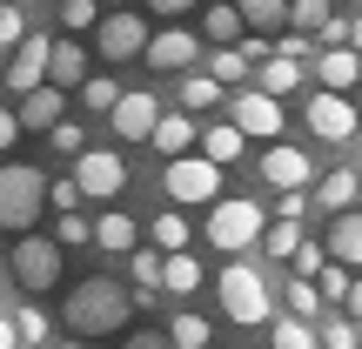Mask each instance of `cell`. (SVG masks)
I'll return each mask as SVG.
<instances>
[{
    "instance_id": "obj_23",
    "label": "cell",
    "mask_w": 362,
    "mask_h": 349,
    "mask_svg": "<svg viewBox=\"0 0 362 349\" xmlns=\"http://www.w3.org/2000/svg\"><path fill=\"white\" fill-rule=\"evenodd\" d=\"M181 115H208V108H221V81L208 74V67H194V74H181Z\"/></svg>"
},
{
    "instance_id": "obj_34",
    "label": "cell",
    "mask_w": 362,
    "mask_h": 349,
    "mask_svg": "<svg viewBox=\"0 0 362 349\" xmlns=\"http://www.w3.org/2000/svg\"><path fill=\"white\" fill-rule=\"evenodd\" d=\"M208 74H215L221 88H228V81H248V74H255V61H248L242 47H215V61H208Z\"/></svg>"
},
{
    "instance_id": "obj_43",
    "label": "cell",
    "mask_w": 362,
    "mask_h": 349,
    "mask_svg": "<svg viewBox=\"0 0 362 349\" xmlns=\"http://www.w3.org/2000/svg\"><path fill=\"white\" fill-rule=\"evenodd\" d=\"M315 289H322V302H349V289H356V282H349V269H342V262H329Z\"/></svg>"
},
{
    "instance_id": "obj_48",
    "label": "cell",
    "mask_w": 362,
    "mask_h": 349,
    "mask_svg": "<svg viewBox=\"0 0 362 349\" xmlns=\"http://www.w3.org/2000/svg\"><path fill=\"white\" fill-rule=\"evenodd\" d=\"M202 0H148V13H161V21H181V13H194Z\"/></svg>"
},
{
    "instance_id": "obj_21",
    "label": "cell",
    "mask_w": 362,
    "mask_h": 349,
    "mask_svg": "<svg viewBox=\"0 0 362 349\" xmlns=\"http://www.w3.org/2000/svg\"><path fill=\"white\" fill-rule=\"evenodd\" d=\"M329 262H342V269H362V208L336 215V229H329Z\"/></svg>"
},
{
    "instance_id": "obj_14",
    "label": "cell",
    "mask_w": 362,
    "mask_h": 349,
    "mask_svg": "<svg viewBox=\"0 0 362 349\" xmlns=\"http://www.w3.org/2000/svg\"><path fill=\"white\" fill-rule=\"evenodd\" d=\"M262 175H269V181H275V188H282V195H302V188H309V181H315L309 155H302V148H288V142H275L269 155H262Z\"/></svg>"
},
{
    "instance_id": "obj_17",
    "label": "cell",
    "mask_w": 362,
    "mask_h": 349,
    "mask_svg": "<svg viewBox=\"0 0 362 349\" xmlns=\"http://www.w3.org/2000/svg\"><path fill=\"white\" fill-rule=\"evenodd\" d=\"M155 148L168 161H188V155H202V128H194L188 115H161V128H155Z\"/></svg>"
},
{
    "instance_id": "obj_19",
    "label": "cell",
    "mask_w": 362,
    "mask_h": 349,
    "mask_svg": "<svg viewBox=\"0 0 362 349\" xmlns=\"http://www.w3.org/2000/svg\"><path fill=\"white\" fill-rule=\"evenodd\" d=\"M88 54H81V40H54V74H47V88H61V94H74V88H88Z\"/></svg>"
},
{
    "instance_id": "obj_47",
    "label": "cell",
    "mask_w": 362,
    "mask_h": 349,
    "mask_svg": "<svg viewBox=\"0 0 362 349\" xmlns=\"http://www.w3.org/2000/svg\"><path fill=\"white\" fill-rule=\"evenodd\" d=\"M302 54H309V34H282L275 40V61H302Z\"/></svg>"
},
{
    "instance_id": "obj_40",
    "label": "cell",
    "mask_w": 362,
    "mask_h": 349,
    "mask_svg": "<svg viewBox=\"0 0 362 349\" xmlns=\"http://www.w3.org/2000/svg\"><path fill=\"white\" fill-rule=\"evenodd\" d=\"M81 142H88V135H81V121H61V128L47 135V148H54V155H67V161H81V155H88Z\"/></svg>"
},
{
    "instance_id": "obj_11",
    "label": "cell",
    "mask_w": 362,
    "mask_h": 349,
    "mask_svg": "<svg viewBox=\"0 0 362 349\" xmlns=\"http://www.w3.org/2000/svg\"><path fill=\"white\" fill-rule=\"evenodd\" d=\"M228 121L248 135V142H275V135H282V101L262 94V88H242V94L228 101Z\"/></svg>"
},
{
    "instance_id": "obj_4",
    "label": "cell",
    "mask_w": 362,
    "mask_h": 349,
    "mask_svg": "<svg viewBox=\"0 0 362 349\" xmlns=\"http://www.w3.org/2000/svg\"><path fill=\"white\" fill-rule=\"evenodd\" d=\"M215 296H221V316H228V323H242V329L275 323L269 282H262V269H255V262H228V269L215 275Z\"/></svg>"
},
{
    "instance_id": "obj_28",
    "label": "cell",
    "mask_w": 362,
    "mask_h": 349,
    "mask_svg": "<svg viewBox=\"0 0 362 349\" xmlns=\"http://www.w3.org/2000/svg\"><path fill=\"white\" fill-rule=\"evenodd\" d=\"M235 7H242V21H248V27L275 34V27H288V7H296V0H235Z\"/></svg>"
},
{
    "instance_id": "obj_12",
    "label": "cell",
    "mask_w": 362,
    "mask_h": 349,
    "mask_svg": "<svg viewBox=\"0 0 362 349\" xmlns=\"http://www.w3.org/2000/svg\"><path fill=\"white\" fill-rule=\"evenodd\" d=\"M107 121H115V135H121V142H155L161 108H155V94H148V88H128V94H121V108H115Z\"/></svg>"
},
{
    "instance_id": "obj_30",
    "label": "cell",
    "mask_w": 362,
    "mask_h": 349,
    "mask_svg": "<svg viewBox=\"0 0 362 349\" xmlns=\"http://www.w3.org/2000/svg\"><path fill=\"white\" fill-rule=\"evenodd\" d=\"M168 336H175V349H208V336H215V329H208V316L181 309L175 323H168Z\"/></svg>"
},
{
    "instance_id": "obj_24",
    "label": "cell",
    "mask_w": 362,
    "mask_h": 349,
    "mask_svg": "<svg viewBox=\"0 0 362 349\" xmlns=\"http://www.w3.org/2000/svg\"><path fill=\"white\" fill-rule=\"evenodd\" d=\"M202 155L215 161V168L242 161V128H235V121H215V128H202Z\"/></svg>"
},
{
    "instance_id": "obj_52",
    "label": "cell",
    "mask_w": 362,
    "mask_h": 349,
    "mask_svg": "<svg viewBox=\"0 0 362 349\" xmlns=\"http://www.w3.org/2000/svg\"><path fill=\"white\" fill-rule=\"evenodd\" d=\"M0 349H21V323H13L7 309H0Z\"/></svg>"
},
{
    "instance_id": "obj_15",
    "label": "cell",
    "mask_w": 362,
    "mask_h": 349,
    "mask_svg": "<svg viewBox=\"0 0 362 349\" xmlns=\"http://www.w3.org/2000/svg\"><path fill=\"white\" fill-rule=\"evenodd\" d=\"M13 115H21V128H27V135H54V128L67 121V94H61V88H40V94H27Z\"/></svg>"
},
{
    "instance_id": "obj_35",
    "label": "cell",
    "mask_w": 362,
    "mask_h": 349,
    "mask_svg": "<svg viewBox=\"0 0 362 349\" xmlns=\"http://www.w3.org/2000/svg\"><path fill=\"white\" fill-rule=\"evenodd\" d=\"M13 323H21V349H40V343L54 336V323L34 309V302H21V309H13Z\"/></svg>"
},
{
    "instance_id": "obj_45",
    "label": "cell",
    "mask_w": 362,
    "mask_h": 349,
    "mask_svg": "<svg viewBox=\"0 0 362 349\" xmlns=\"http://www.w3.org/2000/svg\"><path fill=\"white\" fill-rule=\"evenodd\" d=\"M27 40V13L21 7H0V47H21Z\"/></svg>"
},
{
    "instance_id": "obj_44",
    "label": "cell",
    "mask_w": 362,
    "mask_h": 349,
    "mask_svg": "<svg viewBox=\"0 0 362 349\" xmlns=\"http://www.w3.org/2000/svg\"><path fill=\"white\" fill-rule=\"evenodd\" d=\"M322 349H362V336H356V323H349V316H336V323L322 329Z\"/></svg>"
},
{
    "instance_id": "obj_22",
    "label": "cell",
    "mask_w": 362,
    "mask_h": 349,
    "mask_svg": "<svg viewBox=\"0 0 362 349\" xmlns=\"http://www.w3.org/2000/svg\"><path fill=\"white\" fill-rule=\"evenodd\" d=\"M315 202H329L336 215L362 208V175H356V168H336V175H322V181H315Z\"/></svg>"
},
{
    "instance_id": "obj_56",
    "label": "cell",
    "mask_w": 362,
    "mask_h": 349,
    "mask_svg": "<svg viewBox=\"0 0 362 349\" xmlns=\"http://www.w3.org/2000/svg\"><path fill=\"white\" fill-rule=\"evenodd\" d=\"M61 349H88V343H81V336H67V343H61Z\"/></svg>"
},
{
    "instance_id": "obj_54",
    "label": "cell",
    "mask_w": 362,
    "mask_h": 349,
    "mask_svg": "<svg viewBox=\"0 0 362 349\" xmlns=\"http://www.w3.org/2000/svg\"><path fill=\"white\" fill-rule=\"evenodd\" d=\"M349 47L362 54V13H349Z\"/></svg>"
},
{
    "instance_id": "obj_32",
    "label": "cell",
    "mask_w": 362,
    "mask_h": 349,
    "mask_svg": "<svg viewBox=\"0 0 362 349\" xmlns=\"http://www.w3.org/2000/svg\"><path fill=\"white\" fill-rule=\"evenodd\" d=\"M121 94H128V88H121V81L94 74L88 88H81V108H94V115H115V108H121Z\"/></svg>"
},
{
    "instance_id": "obj_20",
    "label": "cell",
    "mask_w": 362,
    "mask_h": 349,
    "mask_svg": "<svg viewBox=\"0 0 362 349\" xmlns=\"http://www.w3.org/2000/svg\"><path fill=\"white\" fill-rule=\"evenodd\" d=\"M242 27H248V21H242L235 0H215V7L202 13V40H215V47H242V40H248Z\"/></svg>"
},
{
    "instance_id": "obj_53",
    "label": "cell",
    "mask_w": 362,
    "mask_h": 349,
    "mask_svg": "<svg viewBox=\"0 0 362 349\" xmlns=\"http://www.w3.org/2000/svg\"><path fill=\"white\" fill-rule=\"evenodd\" d=\"M342 316H349V323H362V282L349 289V302H342Z\"/></svg>"
},
{
    "instance_id": "obj_41",
    "label": "cell",
    "mask_w": 362,
    "mask_h": 349,
    "mask_svg": "<svg viewBox=\"0 0 362 349\" xmlns=\"http://www.w3.org/2000/svg\"><path fill=\"white\" fill-rule=\"evenodd\" d=\"M322 269H329V242H302L296 275H302V282H322Z\"/></svg>"
},
{
    "instance_id": "obj_7",
    "label": "cell",
    "mask_w": 362,
    "mask_h": 349,
    "mask_svg": "<svg viewBox=\"0 0 362 349\" xmlns=\"http://www.w3.org/2000/svg\"><path fill=\"white\" fill-rule=\"evenodd\" d=\"M302 121H309L315 142H336V148L349 142V135H362V108L349 101V94H329V88H315V94H309Z\"/></svg>"
},
{
    "instance_id": "obj_31",
    "label": "cell",
    "mask_w": 362,
    "mask_h": 349,
    "mask_svg": "<svg viewBox=\"0 0 362 349\" xmlns=\"http://www.w3.org/2000/svg\"><path fill=\"white\" fill-rule=\"evenodd\" d=\"M329 21H336L329 0H296V7H288V27H296V34H322Z\"/></svg>"
},
{
    "instance_id": "obj_57",
    "label": "cell",
    "mask_w": 362,
    "mask_h": 349,
    "mask_svg": "<svg viewBox=\"0 0 362 349\" xmlns=\"http://www.w3.org/2000/svg\"><path fill=\"white\" fill-rule=\"evenodd\" d=\"M0 7H21V0H0Z\"/></svg>"
},
{
    "instance_id": "obj_38",
    "label": "cell",
    "mask_w": 362,
    "mask_h": 349,
    "mask_svg": "<svg viewBox=\"0 0 362 349\" xmlns=\"http://www.w3.org/2000/svg\"><path fill=\"white\" fill-rule=\"evenodd\" d=\"M168 289L175 296H194V289H202V262L194 256H168Z\"/></svg>"
},
{
    "instance_id": "obj_1",
    "label": "cell",
    "mask_w": 362,
    "mask_h": 349,
    "mask_svg": "<svg viewBox=\"0 0 362 349\" xmlns=\"http://www.w3.org/2000/svg\"><path fill=\"white\" fill-rule=\"evenodd\" d=\"M61 323L74 329L81 343L88 336H115V329L134 323V289L115 282V275H81V282L67 289V302H61Z\"/></svg>"
},
{
    "instance_id": "obj_33",
    "label": "cell",
    "mask_w": 362,
    "mask_h": 349,
    "mask_svg": "<svg viewBox=\"0 0 362 349\" xmlns=\"http://www.w3.org/2000/svg\"><path fill=\"white\" fill-rule=\"evenodd\" d=\"M262 248H269V256H282V262H296V256H302V222H269Z\"/></svg>"
},
{
    "instance_id": "obj_16",
    "label": "cell",
    "mask_w": 362,
    "mask_h": 349,
    "mask_svg": "<svg viewBox=\"0 0 362 349\" xmlns=\"http://www.w3.org/2000/svg\"><path fill=\"white\" fill-rule=\"evenodd\" d=\"M94 248H107V256H134V248H141V229H134L128 208H107V215L94 222Z\"/></svg>"
},
{
    "instance_id": "obj_27",
    "label": "cell",
    "mask_w": 362,
    "mask_h": 349,
    "mask_svg": "<svg viewBox=\"0 0 362 349\" xmlns=\"http://www.w3.org/2000/svg\"><path fill=\"white\" fill-rule=\"evenodd\" d=\"M255 88L275 94V101H282V94H296V88H302V61H269V67H255Z\"/></svg>"
},
{
    "instance_id": "obj_50",
    "label": "cell",
    "mask_w": 362,
    "mask_h": 349,
    "mask_svg": "<svg viewBox=\"0 0 362 349\" xmlns=\"http://www.w3.org/2000/svg\"><path fill=\"white\" fill-rule=\"evenodd\" d=\"M302 208H309V195H282V202H275V215H282V222H302Z\"/></svg>"
},
{
    "instance_id": "obj_6",
    "label": "cell",
    "mask_w": 362,
    "mask_h": 349,
    "mask_svg": "<svg viewBox=\"0 0 362 349\" xmlns=\"http://www.w3.org/2000/svg\"><path fill=\"white\" fill-rule=\"evenodd\" d=\"M7 262H13V282L34 289V296L61 282V242H54V235H21V242L7 248Z\"/></svg>"
},
{
    "instance_id": "obj_2",
    "label": "cell",
    "mask_w": 362,
    "mask_h": 349,
    "mask_svg": "<svg viewBox=\"0 0 362 349\" xmlns=\"http://www.w3.org/2000/svg\"><path fill=\"white\" fill-rule=\"evenodd\" d=\"M47 188L54 181L40 168H27V161H0V229L21 242V235H34L40 208H47Z\"/></svg>"
},
{
    "instance_id": "obj_51",
    "label": "cell",
    "mask_w": 362,
    "mask_h": 349,
    "mask_svg": "<svg viewBox=\"0 0 362 349\" xmlns=\"http://www.w3.org/2000/svg\"><path fill=\"white\" fill-rule=\"evenodd\" d=\"M322 40H329V47H349V21H342V13H336V21L322 27Z\"/></svg>"
},
{
    "instance_id": "obj_49",
    "label": "cell",
    "mask_w": 362,
    "mask_h": 349,
    "mask_svg": "<svg viewBox=\"0 0 362 349\" xmlns=\"http://www.w3.org/2000/svg\"><path fill=\"white\" fill-rule=\"evenodd\" d=\"M13 142H21V115H13V108H0V155H7Z\"/></svg>"
},
{
    "instance_id": "obj_29",
    "label": "cell",
    "mask_w": 362,
    "mask_h": 349,
    "mask_svg": "<svg viewBox=\"0 0 362 349\" xmlns=\"http://www.w3.org/2000/svg\"><path fill=\"white\" fill-rule=\"evenodd\" d=\"M148 235H155V248H161V256H188V215H181V208H168V215H161Z\"/></svg>"
},
{
    "instance_id": "obj_3",
    "label": "cell",
    "mask_w": 362,
    "mask_h": 349,
    "mask_svg": "<svg viewBox=\"0 0 362 349\" xmlns=\"http://www.w3.org/2000/svg\"><path fill=\"white\" fill-rule=\"evenodd\" d=\"M262 235H269V215H262L248 195H221V202L208 208V242L228 262H242V248H262Z\"/></svg>"
},
{
    "instance_id": "obj_42",
    "label": "cell",
    "mask_w": 362,
    "mask_h": 349,
    "mask_svg": "<svg viewBox=\"0 0 362 349\" xmlns=\"http://www.w3.org/2000/svg\"><path fill=\"white\" fill-rule=\"evenodd\" d=\"M315 309H322V289L296 275V282H288V316H315Z\"/></svg>"
},
{
    "instance_id": "obj_36",
    "label": "cell",
    "mask_w": 362,
    "mask_h": 349,
    "mask_svg": "<svg viewBox=\"0 0 362 349\" xmlns=\"http://www.w3.org/2000/svg\"><path fill=\"white\" fill-rule=\"evenodd\" d=\"M101 0H61V27H74V34H88V27H101Z\"/></svg>"
},
{
    "instance_id": "obj_25",
    "label": "cell",
    "mask_w": 362,
    "mask_h": 349,
    "mask_svg": "<svg viewBox=\"0 0 362 349\" xmlns=\"http://www.w3.org/2000/svg\"><path fill=\"white\" fill-rule=\"evenodd\" d=\"M269 343L275 349H322V329H309L302 316H275V323H269Z\"/></svg>"
},
{
    "instance_id": "obj_55",
    "label": "cell",
    "mask_w": 362,
    "mask_h": 349,
    "mask_svg": "<svg viewBox=\"0 0 362 349\" xmlns=\"http://www.w3.org/2000/svg\"><path fill=\"white\" fill-rule=\"evenodd\" d=\"M101 7H107V13H121V7H128V0H101Z\"/></svg>"
},
{
    "instance_id": "obj_5",
    "label": "cell",
    "mask_w": 362,
    "mask_h": 349,
    "mask_svg": "<svg viewBox=\"0 0 362 349\" xmlns=\"http://www.w3.org/2000/svg\"><path fill=\"white\" fill-rule=\"evenodd\" d=\"M161 188H168L175 208H215V202H221V168H215L208 155L168 161V168H161Z\"/></svg>"
},
{
    "instance_id": "obj_10",
    "label": "cell",
    "mask_w": 362,
    "mask_h": 349,
    "mask_svg": "<svg viewBox=\"0 0 362 349\" xmlns=\"http://www.w3.org/2000/svg\"><path fill=\"white\" fill-rule=\"evenodd\" d=\"M74 181L88 202H115L121 188H128V161L115 155V148H88V155L74 161Z\"/></svg>"
},
{
    "instance_id": "obj_39",
    "label": "cell",
    "mask_w": 362,
    "mask_h": 349,
    "mask_svg": "<svg viewBox=\"0 0 362 349\" xmlns=\"http://www.w3.org/2000/svg\"><path fill=\"white\" fill-rule=\"evenodd\" d=\"M81 202H88V195H81L74 175H61V181L47 188V208H54V215H81Z\"/></svg>"
},
{
    "instance_id": "obj_8",
    "label": "cell",
    "mask_w": 362,
    "mask_h": 349,
    "mask_svg": "<svg viewBox=\"0 0 362 349\" xmlns=\"http://www.w3.org/2000/svg\"><path fill=\"white\" fill-rule=\"evenodd\" d=\"M148 40H155V27H148L134 7H121V13H107V21H101L94 54H101V61H134V54H141V61H148Z\"/></svg>"
},
{
    "instance_id": "obj_58",
    "label": "cell",
    "mask_w": 362,
    "mask_h": 349,
    "mask_svg": "<svg viewBox=\"0 0 362 349\" xmlns=\"http://www.w3.org/2000/svg\"><path fill=\"white\" fill-rule=\"evenodd\" d=\"M0 302H7V282H0Z\"/></svg>"
},
{
    "instance_id": "obj_9",
    "label": "cell",
    "mask_w": 362,
    "mask_h": 349,
    "mask_svg": "<svg viewBox=\"0 0 362 349\" xmlns=\"http://www.w3.org/2000/svg\"><path fill=\"white\" fill-rule=\"evenodd\" d=\"M47 74H54V34H27L21 47H13V61H7V88L27 101V94L47 88Z\"/></svg>"
},
{
    "instance_id": "obj_18",
    "label": "cell",
    "mask_w": 362,
    "mask_h": 349,
    "mask_svg": "<svg viewBox=\"0 0 362 349\" xmlns=\"http://www.w3.org/2000/svg\"><path fill=\"white\" fill-rule=\"evenodd\" d=\"M315 81H322L329 94H349L356 81H362V54L356 47H329L322 61H315Z\"/></svg>"
},
{
    "instance_id": "obj_37",
    "label": "cell",
    "mask_w": 362,
    "mask_h": 349,
    "mask_svg": "<svg viewBox=\"0 0 362 349\" xmlns=\"http://www.w3.org/2000/svg\"><path fill=\"white\" fill-rule=\"evenodd\" d=\"M54 242H61V248H88L94 242V222L88 215H54Z\"/></svg>"
},
{
    "instance_id": "obj_46",
    "label": "cell",
    "mask_w": 362,
    "mask_h": 349,
    "mask_svg": "<svg viewBox=\"0 0 362 349\" xmlns=\"http://www.w3.org/2000/svg\"><path fill=\"white\" fill-rule=\"evenodd\" d=\"M128 349H175V336H168V329H134Z\"/></svg>"
},
{
    "instance_id": "obj_13",
    "label": "cell",
    "mask_w": 362,
    "mask_h": 349,
    "mask_svg": "<svg viewBox=\"0 0 362 349\" xmlns=\"http://www.w3.org/2000/svg\"><path fill=\"white\" fill-rule=\"evenodd\" d=\"M194 47H202V34L161 27V34L148 40V67H155V74H194Z\"/></svg>"
},
{
    "instance_id": "obj_26",
    "label": "cell",
    "mask_w": 362,
    "mask_h": 349,
    "mask_svg": "<svg viewBox=\"0 0 362 349\" xmlns=\"http://www.w3.org/2000/svg\"><path fill=\"white\" fill-rule=\"evenodd\" d=\"M134 289H141V296H155V289H168V256H161V248H134Z\"/></svg>"
}]
</instances>
